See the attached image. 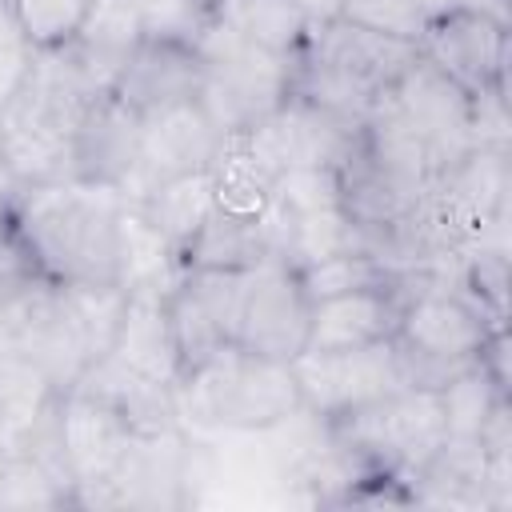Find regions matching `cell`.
Segmentation results:
<instances>
[{"instance_id": "1", "label": "cell", "mask_w": 512, "mask_h": 512, "mask_svg": "<svg viewBox=\"0 0 512 512\" xmlns=\"http://www.w3.org/2000/svg\"><path fill=\"white\" fill-rule=\"evenodd\" d=\"M8 208L48 280L120 284V188L84 180L12 188Z\"/></svg>"}, {"instance_id": "2", "label": "cell", "mask_w": 512, "mask_h": 512, "mask_svg": "<svg viewBox=\"0 0 512 512\" xmlns=\"http://www.w3.org/2000/svg\"><path fill=\"white\" fill-rule=\"evenodd\" d=\"M176 408L192 436L260 432L300 412V388L292 360H268L240 344H224L180 376Z\"/></svg>"}, {"instance_id": "3", "label": "cell", "mask_w": 512, "mask_h": 512, "mask_svg": "<svg viewBox=\"0 0 512 512\" xmlns=\"http://www.w3.org/2000/svg\"><path fill=\"white\" fill-rule=\"evenodd\" d=\"M192 48L204 64V80H200L196 100L224 136L248 132L256 120H264L268 112H276L292 96L296 60L252 48L236 32V24L228 20L224 8H212V16L204 20Z\"/></svg>"}, {"instance_id": "4", "label": "cell", "mask_w": 512, "mask_h": 512, "mask_svg": "<svg viewBox=\"0 0 512 512\" xmlns=\"http://www.w3.org/2000/svg\"><path fill=\"white\" fill-rule=\"evenodd\" d=\"M324 424L368 472H392L400 480H412L448 440L440 396L420 384H404L400 392Z\"/></svg>"}, {"instance_id": "5", "label": "cell", "mask_w": 512, "mask_h": 512, "mask_svg": "<svg viewBox=\"0 0 512 512\" xmlns=\"http://www.w3.org/2000/svg\"><path fill=\"white\" fill-rule=\"evenodd\" d=\"M492 328L456 288H416L400 304L396 352L408 384L440 388L480 360Z\"/></svg>"}, {"instance_id": "6", "label": "cell", "mask_w": 512, "mask_h": 512, "mask_svg": "<svg viewBox=\"0 0 512 512\" xmlns=\"http://www.w3.org/2000/svg\"><path fill=\"white\" fill-rule=\"evenodd\" d=\"M292 376L300 388V408L320 420H340L368 408L408 384L396 340L340 348V352H300L292 356Z\"/></svg>"}, {"instance_id": "7", "label": "cell", "mask_w": 512, "mask_h": 512, "mask_svg": "<svg viewBox=\"0 0 512 512\" xmlns=\"http://www.w3.org/2000/svg\"><path fill=\"white\" fill-rule=\"evenodd\" d=\"M56 444L72 480V508H108V484L132 444L128 420L112 404L68 388L56 400Z\"/></svg>"}, {"instance_id": "8", "label": "cell", "mask_w": 512, "mask_h": 512, "mask_svg": "<svg viewBox=\"0 0 512 512\" xmlns=\"http://www.w3.org/2000/svg\"><path fill=\"white\" fill-rule=\"evenodd\" d=\"M384 100L420 132L432 156V180L448 172L464 152H472V132H468V92L448 80L436 64L416 56L388 88Z\"/></svg>"}, {"instance_id": "9", "label": "cell", "mask_w": 512, "mask_h": 512, "mask_svg": "<svg viewBox=\"0 0 512 512\" xmlns=\"http://www.w3.org/2000/svg\"><path fill=\"white\" fill-rule=\"evenodd\" d=\"M244 136L260 156V164L272 176H280L292 168H340L356 148L360 128L320 112L300 96H288L276 112L256 120Z\"/></svg>"}, {"instance_id": "10", "label": "cell", "mask_w": 512, "mask_h": 512, "mask_svg": "<svg viewBox=\"0 0 512 512\" xmlns=\"http://www.w3.org/2000/svg\"><path fill=\"white\" fill-rule=\"evenodd\" d=\"M8 324H12L8 352L40 368L56 392H68L80 380V372L92 364L56 280H40L24 296L8 300Z\"/></svg>"}, {"instance_id": "11", "label": "cell", "mask_w": 512, "mask_h": 512, "mask_svg": "<svg viewBox=\"0 0 512 512\" xmlns=\"http://www.w3.org/2000/svg\"><path fill=\"white\" fill-rule=\"evenodd\" d=\"M308 312L312 304L296 280V268L280 260H260L256 268H248L236 344L268 360H292L304 352Z\"/></svg>"}, {"instance_id": "12", "label": "cell", "mask_w": 512, "mask_h": 512, "mask_svg": "<svg viewBox=\"0 0 512 512\" xmlns=\"http://www.w3.org/2000/svg\"><path fill=\"white\" fill-rule=\"evenodd\" d=\"M220 140H224V132L208 120L200 100H184V104H172V108L144 116L140 160H136V172L128 176V184L120 188L124 200H136L172 176L204 172L212 164Z\"/></svg>"}, {"instance_id": "13", "label": "cell", "mask_w": 512, "mask_h": 512, "mask_svg": "<svg viewBox=\"0 0 512 512\" xmlns=\"http://www.w3.org/2000/svg\"><path fill=\"white\" fill-rule=\"evenodd\" d=\"M420 56L464 92L508 88V28L476 12L452 8L448 16L432 20L420 40Z\"/></svg>"}, {"instance_id": "14", "label": "cell", "mask_w": 512, "mask_h": 512, "mask_svg": "<svg viewBox=\"0 0 512 512\" xmlns=\"http://www.w3.org/2000/svg\"><path fill=\"white\" fill-rule=\"evenodd\" d=\"M140 136L144 116L112 92L96 96L72 132V176L84 184L124 188L140 160Z\"/></svg>"}, {"instance_id": "15", "label": "cell", "mask_w": 512, "mask_h": 512, "mask_svg": "<svg viewBox=\"0 0 512 512\" xmlns=\"http://www.w3.org/2000/svg\"><path fill=\"white\" fill-rule=\"evenodd\" d=\"M200 80H204V64H200L192 44L144 36L136 56L116 76L112 96H120L136 116H152L160 108L196 100Z\"/></svg>"}, {"instance_id": "16", "label": "cell", "mask_w": 512, "mask_h": 512, "mask_svg": "<svg viewBox=\"0 0 512 512\" xmlns=\"http://www.w3.org/2000/svg\"><path fill=\"white\" fill-rule=\"evenodd\" d=\"M400 288H360L344 296L316 300L308 312V352H340V348H364L396 336L400 324Z\"/></svg>"}, {"instance_id": "17", "label": "cell", "mask_w": 512, "mask_h": 512, "mask_svg": "<svg viewBox=\"0 0 512 512\" xmlns=\"http://www.w3.org/2000/svg\"><path fill=\"white\" fill-rule=\"evenodd\" d=\"M168 296L164 292H128L124 300V316L120 328L112 336L108 356H116L120 364H128L132 372L156 380V384H180L184 364L172 340V324H168Z\"/></svg>"}, {"instance_id": "18", "label": "cell", "mask_w": 512, "mask_h": 512, "mask_svg": "<svg viewBox=\"0 0 512 512\" xmlns=\"http://www.w3.org/2000/svg\"><path fill=\"white\" fill-rule=\"evenodd\" d=\"M104 404H112L132 432H164L180 424V408H176V388L172 384H156L140 372H132L128 364H120L116 356H96L80 380L72 384Z\"/></svg>"}, {"instance_id": "19", "label": "cell", "mask_w": 512, "mask_h": 512, "mask_svg": "<svg viewBox=\"0 0 512 512\" xmlns=\"http://www.w3.org/2000/svg\"><path fill=\"white\" fill-rule=\"evenodd\" d=\"M304 52L316 56V60H328V64L344 68L348 76H356L360 84H368L376 92H384L420 56L416 44H400V40L364 32V28L348 24V20H332L324 28H312Z\"/></svg>"}, {"instance_id": "20", "label": "cell", "mask_w": 512, "mask_h": 512, "mask_svg": "<svg viewBox=\"0 0 512 512\" xmlns=\"http://www.w3.org/2000/svg\"><path fill=\"white\" fill-rule=\"evenodd\" d=\"M144 44V20L132 0H92L76 40L68 44L100 92H112L124 64Z\"/></svg>"}, {"instance_id": "21", "label": "cell", "mask_w": 512, "mask_h": 512, "mask_svg": "<svg viewBox=\"0 0 512 512\" xmlns=\"http://www.w3.org/2000/svg\"><path fill=\"white\" fill-rule=\"evenodd\" d=\"M184 276V256L164 240L128 200L120 212V288L124 292H172Z\"/></svg>"}, {"instance_id": "22", "label": "cell", "mask_w": 512, "mask_h": 512, "mask_svg": "<svg viewBox=\"0 0 512 512\" xmlns=\"http://www.w3.org/2000/svg\"><path fill=\"white\" fill-rule=\"evenodd\" d=\"M164 240H172L184 256L188 240L204 228V220L216 212V196H212V176L204 172H188V176H172L156 188H148L144 196L128 200Z\"/></svg>"}, {"instance_id": "23", "label": "cell", "mask_w": 512, "mask_h": 512, "mask_svg": "<svg viewBox=\"0 0 512 512\" xmlns=\"http://www.w3.org/2000/svg\"><path fill=\"white\" fill-rule=\"evenodd\" d=\"M212 176V196L216 208L232 212V216H260L272 200V184L276 176L260 164V156L252 152L244 132H228L208 164Z\"/></svg>"}, {"instance_id": "24", "label": "cell", "mask_w": 512, "mask_h": 512, "mask_svg": "<svg viewBox=\"0 0 512 512\" xmlns=\"http://www.w3.org/2000/svg\"><path fill=\"white\" fill-rule=\"evenodd\" d=\"M272 260L260 216H232L216 208L184 248V268H256Z\"/></svg>"}, {"instance_id": "25", "label": "cell", "mask_w": 512, "mask_h": 512, "mask_svg": "<svg viewBox=\"0 0 512 512\" xmlns=\"http://www.w3.org/2000/svg\"><path fill=\"white\" fill-rule=\"evenodd\" d=\"M56 388L40 368H32L24 356L4 352L0 356V448L24 444L36 424L56 408Z\"/></svg>"}, {"instance_id": "26", "label": "cell", "mask_w": 512, "mask_h": 512, "mask_svg": "<svg viewBox=\"0 0 512 512\" xmlns=\"http://www.w3.org/2000/svg\"><path fill=\"white\" fill-rule=\"evenodd\" d=\"M216 8L228 12L236 32L252 48H264V52L284 56V60H296L308 44V32H312L292 0H240V4H216Z\"/></svg>"}, {"instance_id": "27", "label": "cell", "mask_w": 512, "mask_h": 512, "mask_svg": "<svg viewBox=\"0 0 512 512\" xmlns=\"http://www.w3.org/2000/svg\"><path fill=\"white\" fill-rule=\"evenodd\" d=\"M0 508H72V484L32 448H0Z\"/></svg>"}, {"instance_id": "28", "label": "cell", "mask_w": 512, "mask_h": 512, "mask_svg": "<svg viewBox=\"0 0 512 512\" xmlns=\"http://www.w3.org/2000/svg\"><path fill=\"white\" fill-rule=\"evenodd\" d=\"M296 280H300L308 304L344 296V292H360V288H396V272L372 248H348V252L324 256L316 264H304V268H296Z\"/></svg>"}, {"instance_id": "29", "label": "cell", "mask_w": 512, "mask_h": 512, "mask_svg": "<svg viewBox=\"0 0 512 512\" xmlns=\"http://www.w3.org/2000/svg\"><path fill=\"white\" fill-rule=\"evenodd\" d=\"M436 396H440V412H444V432H448V440H476L480 428H484V420H488V412H492L496 400L508 396V392H504L500 384H492V376H488L480 364H472V368H464L460 376H452L448 384H440Z\"/></svg>"}, {"instance_id": "30", "label": "cell", "mask_w": 512, "mask_h": 512, "mask_svg": "<svg viewBox=\"0 0 512 512\" xmlns=\"http://www.w3.org/2000/svg\"><path fill=\"white\" fill-rule=\"evenodd\" d=\"M60 292H64V304L76 320V332H80L88 356L92 360L104 356L120 328L128 292L120 284H60Z\"/></svg>"}, {"instance_id": "31", "label": "cell", "mask_w": 512, "mask_h": 512, "mask_svg": "<svg viewBox=\"0 0 512 512\" xmlns=\"http://www.w3.org/2000/svg\"><path fill=\"white\" fill-rule=\"evenodd\" d=\"M4 8L16 20L24 44L32 52H48L76 40L92 0H4Z\"/></svg>"}, {"instance_id": "32", "label": "cell", "mask_w": 512, "mask_h": 512, "mask_svg": "<svg viewBox=\"0 0 512 512\" xmlns=\"http://www.w3.org/2000/svg\"><path fill=\"white\" fill-rule=\"evenodd\" d=\"M340 20L400 44H416V48L428 32V16L420 12L416 0H344Z\"/></svg>"}, {"instance_id": "33", "label": "cell", "mask_w": 512, "mask_h": 512, "mask_svg": "<svg viewBox=\"0 0 512 512\" xmlns=\"http://www.w3.org/2000/svg\"><path fill=\"white\" fill-rule=\"evenodd\" d=\"M40 280H48L36 264V252L32 244L24 240L12 208H8V196H0V300H16L24 296L28 288H36Z\"/></svg>"}, {"instance_id": "34", "label": "cell", "mask_w": 512, "mask_h": 512, "mask_svg": "<svg viewBox=\"0 0 512 512\" xmlns=\"http://www.w3.org/2000/svg\"><path fill=\"white\" fill-rule=\"evenodd\" d=\"M212 8L216 4H208V0H140L144 36L196 44V36H200L204 20L212 16Z\"/></svg>"}, {"instance_id": "35", "label": "cell", "mask_w": 512, "mask_h": 512, "mask_svg": "<svg viewBox=\"0 0 512 512\" xmlns=\"http://www.w3.org/2000/svg\"><path fill=\"white\" fill-rule=\"evenodd\" d=\"M468 132H472V148L508 152V140H512L508 88H480V92H468Z\"/></svg>"}, {"instance_id": "36", "label": "cell", "mask_w": 512, "mask_h": 512, "mask_svg": "<svg viewBox=\"0 0 512 512\" xmlns=\"http://www.w3.org/2000/svg\"><path fill=\"white\" fill-rule=\"evenodd\" d=\"M28 60H32V48L24 44L16 20L8 16V8L0 0V104L20 88V80L28 72Z\"/></svg>"}, {"instance_id": "37", "label": "cell", "mask_w": 512, "mask_h": 512, "mask_svg": "<svg viewBox=\"0 0 512 512\" xmlns=\"http://www.w3.org/2000/svg\"><path fill=\"white\" fill-rule=\"evenodd\" d=\"M456 8L464 12H476L500 28H512V0H456Z\"/></svg>"}, {"instance_id": "38", "label": "cell", "mask_w": 512, "mask_h": 512, "mask_svg": "<svg viewBox=\"0 0 512 512\" xmlns=\"http://www.w3.org/2000/svg\"><path fill=\"white\" fill-rule=\"evenodd\" d=\"M292 4L308 20V28H324V24L340 20V8H344V0H292Z\"/></svg>"}, {"instance_id": "39", "label": "cell", "mask_w": 512, "mask_h": 512, "mask_svg": "<svg viewBox=\"0 0 512 512\" xmlns=\"http://www.w3.org/2000/svg\"><path fill=\"white\" fill-rule=\"evenodd\" d=\"M416 4H420V12L428 16V24L440 20V16H448V12L456 8V0H416Z\"/></svg>"}, {"instance_id": "40", "label": "cell", "mask_w": 512, "mask_h": 512, "mask_svg": "<svg viewBox=\"0 0 512 512\" xmlns=\"http://www.w3.org/2000/svg\"><path fill=\"white\" fill-rule=\"evenodd\" d=\"M12 348V324H8V304L0 300V356Z\"/></svg>"}, {"instance_id": "41", "label": "cell", "mask_w": 512, "mask_h": 512, "mask_svg": "<svg viewBox=\"0 0 512 512\" xmlns=\"http://www.w3.org/2000/svg\"><path fill=\"white\" fill-rule=\"evenodd\" d=\"M12 188H8V180H4V164H0V196H8Z\"/></svg>"}, {"instance_id": "42", "label": "cell", "mask_w": 512, "mask_h": 512, "mask_svg": "<svg viewBox=\"0 0 512 512\" xmlns=\"http://www.w3.org/2000/svg\"><path fill=\"white\" fill-rule=\"evenodd\" d=\"M216 4H240V0H216Z\"/></svg>"}, {"instance_id": "43", "label": "cell", "mask_w": 512, "mask_h": 512, "mask_svg": "<svg viewBox=\"0 0 512 512\" xmlns=\"http://www.w3.org/2000/svg\"><path fill=\"white\" fill-rule=\"evenodd\" d=\"M132 4H136V8H140V0H132Z\"/></svg>"}, {"instance_id": "44", "label": "cell", "mask_w": 512, "mask_h": 512, "mask_svg": "<svg viewBox=\"0 0 512 512\" xmlns=\"http://www.w3.org/2000/svg\"><path fill=\"white\" fill-rule=\"evenodd\" d=\"M208 4H216V0H208Z\"/></svg>"}]
</instances>
